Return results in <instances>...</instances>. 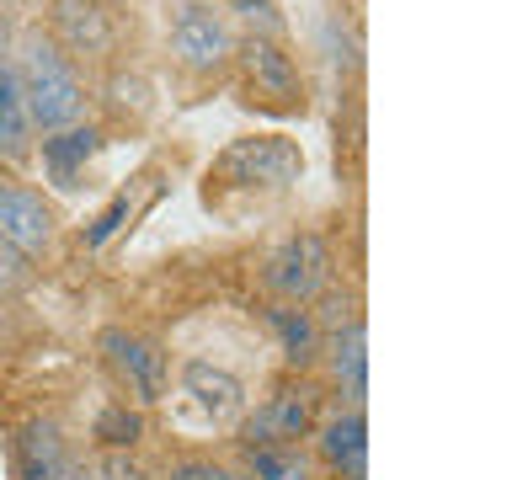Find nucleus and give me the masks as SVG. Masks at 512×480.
Masks as SVG:
<instances>
[{"mask_svg": "<svg viewBox=\"0 0 512 480\" xmlns=\"http://www.w3.org/2000/svg\"><path fill=\"white\" fill-rule=\"evenodd\" d=\"M267 326L278 331L288 363H310L315 352H320V326H315L310 310H299V304H272V310H267Z\"/></svg>", "mask_w": 512, "mask_h": 480, "instance_id": "14", "label": "nucleus"}, {"mask_svg": "<svg viewBox=\"0 0 512 480\" xmlns=\"http://www.w3.org/2000/svg\"><path fill=\"white\" fill-rule=\"evenodd\" d=\"M304 171V155L294 139L283 134H251L235 139L230 150L214 160V176L230 187H288Z\"/></svg>", "mask_w": 512, "mask_h": 480, "instance_id": "2", "label": "nucleus"}, {"mask_svg": "<svg viewBox=\"0 0 512 480\" xmlns=\"http://www.w3.org/2000/svg\"><path fill=\"white\" fill-rule=\"evenodd\" d=\"M320 448H326V459L347 480H368V422H363L358 406L342 411V416H331V422L320 427Z\"/></svg>", "mask_w": 512, "mask_h": 480, "instance_id": "10", "label": "nucleus"}, {"mask_svg": "<svg viewBox=\"0 0 512 480\" xmlns=\"http://www.w3.org/2000/svg\"><path fill=\"white\" fill-rule=\"evenodd\" d=\"M171 48H176V59H182L187 70H219V64L235 54L224 16L208 11V6H198V0L176 11V22H171Z\"/></svg>", "mask_w": 512, "mask_h": 480, "instance_id": "5", "label": "nucleus"}, {"mask_svg": "<svg viewBox=\"0 0 512 480\" xmlns=\"http://www.w3.org/2000/svg\"><path fill=\"white\" fill-rule=\"evenodd\" d=\"M326 283H331V251H326V240H320L315 230L288 235L283 246L272 251V262H267V288H272V294H278L283 304L315 299Z\"/></svg>", "mask_w": 512, "mask_h": 480, "instance_id": "3", "label": "nucleus"}, {"mask_svg": "<svg viewBox=\"0 0 512 480\" xmlns=\"http://www.w3.org/2000/svg\"><path fill=\"white\" fill-rule=\"evenodd\" d=\"M123 219H128V192H118V198H112V203L102 208V219H96L91 230H86V246H102V240H107L112 230H118Z\"/></svg>", "mask_w": 512, "mask_h": 480, "instance_id": "18", "label": "nucleus"}, {"mask_svg": "<svg viewBox=\"0 0 512 480\" xmlns=\"http://www.w3.org/2000/svg\"><path fill=\"white\" fill-rule=\"evenodd\" d=\"M48 235H54V219H48L38 192L0 182V246L32 262V256L48 246Z\"/></svg>", "mask_w": 512, "mask_h": 480, "instance_id": "8", "label": "nucleus"}, {"mask_svg": "<svg viewBox=\"0 0 512 480\" xmlns=\"http://www.w3.org/2000/svg\"><path fill=\"white\" fill-rule=\"evenodd\" d=\"M102 150V134L96 128H59V134L43 139V166L54 171L59 187H75V171Z\"/></svg>", "mask_w": 512, "mask_h": 480, "instance_id": "13", "label": "nucleus"}, {"mask_svg": "<svg viewBox=\"0 0 512 480\" xmlns=\"http://www.w3.org/2000/svg\"><path fill=\"white\" fill-rule=\"evenodd\" d=\"M182 395L214 427H230V422H240V411H246V390H240V379L230 374V368L208 363V358H187L182 363Z\"/></svg>", "mask_w": 512, "mask_h": 480, "instance_id": "6", "label": "nucleus"}, {"mask_svg": "<svg viewBox=\"0 0 512 480\" xmlns=\"http://www.w3.org/2000/svg\"><path fill=\"white\" fill-rule=\"evenodd\" d=\"M230 6L246 16L251 27H262V32H278V6L272 0H230Z\"/></svg>", "mask_w": 512, "mask_h": 480, "instance_id": "19", "label": "nucleus"}, {"mask_svg": "<svg viewBox=\"0 0 512 480\" xmlns=\"http://www.w3.org/2000/svg\"><path fill=\"white\" fill-rule=\"evenodd\" d=\"M315 427V395L310 390H278L256 416H246V448L267 443H299Z\"/></svg>", "mask_w": 512, "mask_h": 480, "instance_id": "9", "label": "nucleus"}, {"mask_svg": "<svg viewBox=\"0 0 512 480\" xmlns=\"http://www.w3.org/2000/svg\"><path fill=\"white\" fill-rule=\"evenodd\" d=\"M102 352L112 363V374L128 384V395L155 406L166 395V352H160L150 336H134V331H107L102 336Z\"/></svg>", "mask_w": 512, "mask_h": 480, "instance_id": "4", "label": "nucleus"}, {"mask_svg": "<svg viewBox=\"0 0 512 480\" xmlns=\"http://www.w3.org/2000/svg\"><path fill=\"white\" fill-rule=\"evenodd\" d=\"M16 86H22V102H27V123L43 128V134H59L80 118V80L70 75V64L54 43L43 38H27L22 48V70H16Z\"/></svg>", "mask_w": 512, "mask_h": 480, "instance_id": "1", "label": "nucleus"}, {"mask_svg": "<svg viewBox=\"0 0 512 480\" xmlns=\"http://www.w3.org/2000/svg\"><path fill=\"white\" fill-rule=\"evenodd\" d=\"M27 102H22V86H16V70L0 59V155H22L27 150Z\"/></svg>", "mask_w": 512, "mask_h": 480, "instance_id": "15", "label": "nucleus"}, {"mask_svg": "<svg viewBox=\"0 0 512 480\" xmlns=\"http://www.w3.org/2000/svg\"><path fill=\"white\" fill-rule=\"evenodd\" d=\"M246 470L251 480H310V459L299 454V443H267L246 448Z\"/></svg>", "mask_w": 512, "mask_h": 480, "instance_id": "16", "label": "nucleus"}, {"mask_svg": "<svg viewBox=\"0 0 512 480\" xmlns=\"http://www.w3.org/2000/svg\"><path fill=\"white\" fill-rule=\"evenodd\" d=\"M331 374H336V384H342L352 400L368 395V336H363V320H347V326L331 336Z\"/></svg>", "mask_w": 512, "mask_h": 480, "instance_id": "12", "label": "nucleus"}, {"mask_svg": "<svg viewBox=\"0 0 512 480\" xmlns=\"http://www.w3.org/2000/svg\"><path fill=\"white\" fill-rule=\"evenodd\" d=\"M235 54H240V70H246V86L256 91V102H272V107L299 102V70L272 38H246Z\"/></svg>", "mask_w": 512, "mask_h": 480, "instance_id": "7", "label": "nucleus"}, {"mask_svg": "<svg viewBox=\"0 0 512 480\" xmlns=\"http://www.w3.org/2000/svg\"><path fill=\"white\" fill-rule=\"evenodd\" d=\"M171 480H240V475L219 470V464H208V459H182V464L171 470Z\"/></svg>", "mask_w": 512, "mask_h": 480, "instance_id": "20", "label": "nucleus"}, {"mask_svg": "<svg viewBox=\"0 0 512 480\" xmlns=\"http://www.w3.org/2000/svg\"><path fill=\"white\" fill-rule=\"evenodd\" d=\"M22 278H27V256L0 246V283H22Z\"/></svg>", "mask_w": 512, "mask_h": 480, "instance_id": "21", "label": "nucleus"}, {"mask_svg": "<svg viewBox=\"0 0 512 480\" xmlns=\"http://www.w3.org/2000/svg\"><path fill=\"white\" fill-rule=\"evenodd\" d=\"M139 432H144V416H139V411H128V406H107L102 416H96V438H102L107 448L139 443Z\"/></svg>", "mask_w": 512, "mask_h": 480, "instance_id": "17", "label": "nucleus"}, {"mask_svg": "<svg viewBox=\"0 0 512 480\" xmlns=\"http://www.w3.org/2000/svg\"><path fill=\"white\" fill-rule=\"evenodd\" d=\"M22 480H70V448L54 422H32L22 432Z\"/></svg>", "mask_w": 512, "mask_h": 480, "instance_id": "11", "label": "nucleus"}]
</instances>
